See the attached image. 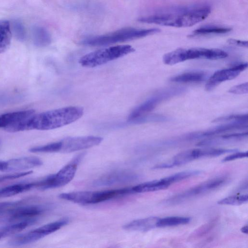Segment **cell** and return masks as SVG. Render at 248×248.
Instances as JSON below:
<instances>
[{"mask_svg":"<svg viewBox=\"0 0 248 248\" xmlns=\"http://www.w3.org/2000/svg\"><path fill=\"white\" fill-rule=\"evenodd\" d=\"M211 11L210 5L204 3L166 8L139 18L138 21L165 26L187 27L205 19Z\"/></svg>","mask_w":248,"mask_h":248,"instance_id":"6da1fadb","label":"cell"},{"mask_svg":"<svg viewBox=\"0 0 248 248\" xmlns=\"http://www.w3.org/2000/svg\"><path fill=\"white\" fill-rule=\"evenodd\" d=\"M83 114V108L69 106L33 114L4 129L9 132L29 130H46L58 128L77 121Z\"/></svg>","mask_w":248,"mask_h":248,"instance_id":"7a4b0ae2","label":"cell"},{"mask_svg":"<svg viewBox=\"0 0 248 248\" xmlns=\"http://www.w3.org/2000/svg\"><path fill=\"white\" fill-rule=\"evenodd\" d=\"M158 28H124L105 34L85 38L81 44L90 46H101L132 40L160 32Z\"/></svg>","mask_w":248,"mask_h":248,"instance_id":"3957f363","label":"cell"},{"mask_svg":"<svg viewBox=\"0 0 248 248\" xmlns=\"http://www.w3.org/2000/svg\"><path fill=\"white\" fill-rule=\"evenodd\" d=\"M134 193L132 187L102 191H81L61 193L60 199L81 204H94Z\"/></svg>","mask_w":248,"mask_h":248,"instance_id":"277c9868","label":"cell"},{"mask_svg":"<svg viewBox=\"0 0 248 248\" xmlns=\"http://www.w3.org/2000/svg\"><path fill=\"white\" fill-rule=\"evenodd\" d=\"M227 56L228 54L225 51L217 48H180L165 54L163 60L165 64L173 65L188 60H218Z\"/></svg>","mask_w":248,"mask_h":248,"instance_id":"5b68a950","label":"cell"},{"mask_svg":"<svg viewBox=\"0 0 248 248\" xmlns=\"http://www.w3.org/2000/svg\"><path fill=\"white\" fill-rule=\"evenodd\" d=\"M135 51L130 45L110 46L90 52L83 56L79 63L84 67H94L121 58Z\"/></svg>","mask_w":248,"mask_h":248,"instance_id":"8992f818","label":"cell"},{"mask_svg":"<svg viewBox=\"0 0 248 248\" xmlns=\"http://www.w3.org/2000/svg\"><path fill=\"white\" fill-rule=\"evenodd\" d=\"M83 154L77 156L55 174L49 175L34 183V188L41 190L60 187L69 183L75 176L78 165Z\"/></svg>","mask_w":248,"mask_h":248,"instance_id":"52a82bcc","label":"cell"},{"mask_svg":"<svg viewBox=\"0 0 248 248\" xmlns=\"http://www.w3.org/2000/svg\"><path fill=\"white\" fill-rule=\"evenodd\" d=\"M226 180V178L222 177H217L209 180L171 197L164 201L163 203L165 205L179 204L191 198L212 191L220 187L224 184Z\"/></svg>","mask_w":248,"mask_h":248,"instance_id":"ba28073f","label":"cell"},{"mask_svg":"<svg viewBox=\"0 0 248 248\" xmlns=\"http://www.w3.org/2000/svg\"><path fill=\"white\" fill-rule=\"evenodd\" d=\"M103 138L94 136L72 137L60 141L59 152L71 153L88 149L99 144Z\"/></svg>","mask_w":248,"mask_h":248,"instance_id":"9c48e42d","label":"cell"},{"mask_svg":"<svg viewBox=\"0 0 248 248\" xmlns=\"http://www.w3.org/2000/svg\"><path fill=\"white\" fill-rule=\"evenodd\" d=\"M27 202L19 206L9 215L2 218V220L12 223L37 219L36 217L44 212V208L36 205L26 204Z\"/></svg>","mask_w":248,"mask_h":248,"instance_id":"30bf717a","label":"cell"},{"mask_svg":"<svg viewBox=\"0 0 248 248\" xmlns=\"http://www.w3.org/2000/svg\"><path fill=\"white\" fill-rule=\"evenodd\" d=\"M247 67V62L241 63L231 68L216 71L208 80L205 86L206 90L211 91L222 82L234 78Z\"/></svg>","mask_w":248,"mask_h":248,"instance_id":"8fae6325","label":"cell"},{"mask_svg":"<svg viewBox=\"0 0 248 248\" xmlns=\"http://www.w3.org/2000/svg\"><path fill=\"white\" fill-rule=\"evenodd\" d=\"M138 176L128 171H116L106 174L93 182L94 186H110L118 184L130 182L137 179Z\"/></svg>","mask_w":248,"mask_h":248,"instance_id":"7c38bea8","label":"cell"},{"mask_svg":"<svg viewBox=\"0 0 248 248\" xmlns=\"http://www.w3.org/2000/svg\"><path fill=\"white\" fill-rule=\"evenodd\" d=\"M201 157V149L188 150L178 154L170 161L155 166L153 169H166L179 166Z\"/></svg>","mask_w":248,"mask_h":248,"instance_id":"4fadbf2b","label":"cell"},{"mask_svg":"<svg viewBox=\"0 0 248 248\" xmlns=\"http://www.w3.org/2000/svg\"><path fill=\"white\" fill-rule=\"evenodd\" d=\"M167 95H168L166 94H158L148 99L134 109L129 114L128 121L134 122L144 117L145 115L153 110L159 102L166 98Z\"/></svg>","mask_w":248,"mask_h":248,"instance_id":"5bb4252c","label":"cell"},{"mask_svg":"<svg viewBox=\"0 0 248 248\" xmlns=\"http://www.w3.org/2000/svg\"><path fill=\"white\" fill-rule=\"evenodd\" d=\"M43 162L35 156H26L10 159L7 161L5 171L20 170L42 165Z\"/></svg>","mask_w":248,"mask_h":248,"instance_id":"9a60e30c","label":"cell"},{"mask_svg":"<svg viewBox=\"0 0 248 248\" xmlns=\"http://www.w3.org/2000/svg\"><path fill=\"white\" fill-rule=\"evenodd\" d=\"M159 219L157 217L138 219L127 223L123 228L131 231L147 232L157 227L156 224Z\"/></svg>","mask_w":248,"mask_h":248,"instance_id":"2e32d148","label":"cell"},{"mask_svg":"<svg viewBox=\"0 0 248 248\" xmlns=\"http://www.w3.org/2000/svg\"><path fill=\"white\" fill-rule=\"evenodd\" d=\"M248 120H237L229 124L217 126L201 134L200 136H210L215 134L233 130L243 129L248 128Z\"/></svg>","mask_w":248,"mask_h":248,"instance_id":"e0dca14e","label":"cell"},{"mask_svg":"<svg viewBox=\"0 0 248 248\" xmlns=\"http://www.w3.org/2000/svg\"><path fill=\"white\" fill-rule=\"evenodd\" d=\"M170 186L164 178H162L140 184L132 187V189L134 193L153 192L164 189Z\"/></svg>","mask_w":248,"mask_h":248,"instance_id":"ac0fdd59","label":"cell"},{"mask_svg":"<svg viewBox=\"0 0 248 248\" xmlns=\"http://www.w3.org/2000/svg\"><path fill=\"white\" fill-rule=\"evenodd\" d=\"M34 188V183H21L0 189V198L8 197L24 192Z\"/></svg>","mask_w":248,"mask_h":248,"instance_id":"d6986e66","label":"cell"},{"mask_svg":"<svg viewBox=\"0 0 248 248\" xmlns=\"http://www.w3.org/2000/svg\"><path fill=\"white\" fill-rule=\"evenodd\" d=\"M33 41L35 46L44 47L49 45L51 38L49 32L44 28L36 26L32 30Z\"/></svg>","mask_w":248,"mask_h":248,"instance_id":"ffe728a7","label":"cell"},{"mask_svg":"<svg viewBox=\"0 0 248 248\" xmlns=\"http://www.w3.org/2000/svg\"><path fill=\"white\" fill-rule=\"evenodd\" d=\"M11 38L10 23L6 20H0V53L8 47Z\"/></svg>","mask_w":248,"mask_h":248,"instance_id":"44dd1931","label":"cell"},{"mask_svg":"<svg viewBox=\"0 0 248 248\" xmlns=\"http://www.w3.org/2000/svg\"><path fill=\"white\" fill-rule=\"evenodd\" d=\"M191 220L189 217H169L159 218L157 222V227H167L184 225L188 223Z\"/></svg>","mask_w":248,"mask_h":248,"instance_id":"7402d4cb","label":"cell"},{"mask_svg":"<svg viewBox=\"0 0 248 248\" xmlns=\"http://www.w3.org/2000/svg\"><path fill=\"white\" fill-rule=\"evenodd\" d=\"M204 75L199 72H190L183 73L170 78V81L178 83L196 82L202 80Z\"/></svg>","mask_w":248,"mask_h":248,"instance_id":"603a6c76","label":"cell"},{"mask_svg":"<svg viewBox=\"0 0 248 248\" xmlns=\"http://www.w3.org/2000/svg\"><path fill=\"white\" fill-rule=\"evenodd\" d=\"M231 28L217 26H206L194 31L190 36L204 35L210 34H224L230 32Z\"/></svg>","mask_w":248,"mask_h":248,"instance_id":"cb8c5ba5","label":"cell"},{"mask_svg":"<svg viewBox=\"0 0 248 248\" xmlns=\"http://www.w3.org/2000/svg\"><path fill=\"white\" fill-rule=\"evenodd\" d=\"M217 220V218L215 217L202 225L189 235L188 239L190 241L196 240L207 234L216 226Z\"/></svg>","mask_w":248,"mask_h":248,"instance_id":"d4e9b609","label":"cell"},{"mask_svg":"<svg viewBox=\"0 0 248 248\" xmlns=\"http://www.w3.org/2000/svg\"><path fill=\"white\" fill-rule=\"evenodd\" d=\"M202 172L200 170H188L179 172L164 178L170 185L187 179L189 177L199 175Z\"/></svg>","mask_w":248,"mask_h":248,"instance_id":"484cf974","label":"cell"},{"mask_svg":"<svg viewBox=\"0 0 248 248\" xmlns=\"http://www.w3.org/2000/svg\"><path fill=\"white\" fill-rule=\"evenodd\" d=\"M27 202L24 199L15 202H0V217L3 218L13 212L16 208Z\"/></svg>","mask_w":248,"mask_h":248,"instance_id":"4316f807","label":"cell"},{"mask_svg":"<svg viewBox=\"0 0 248 248\" xmlns=\"http://www.w3.org/2000/svg\"><path fill=\"white\" fill-rule=\"evenodd\" d=\"M248 201V194H242L229 196L217 202L218 204L221 205H240L247 202Z\"/></svg>","mask_w":248,"mask_h":248,"instance_id":"83f0119b","label":"cell"},{"mask_svg":"<svg viewBox=\"0 0 248 248\" xmlns=\"http://www.w3.org/2000/svg\"><path fill=\"white\" fill-rule=\"evenodd\" d=\"M24 229L22 223H13L0 229V239L16 232H20Z\"/></svg>","mask_w":248,"mask_h":248,"instance_id":"f1b7e54d","label":"cell"},{"mask_svg":"<svg viewBox=\"0 0 248 248\" xmlns=\"http://www.w3.org/2000/svg\"><path fill=\"white\" fill-rule=\"evenodd\" d=\"M60 142L59 141L52 142L45 145L33 147L29 149L31 153H54L59 152Z\"/></svg>","mask_w":248,"mask_h":248,"instance_id":"f546056e","label":"cell"},{"mask_svg":"<svg viewBox=\"0 0 248 248\" xmlns=\"http://www.w3.org/2000/svg\"><path fill=\"white\" fill-rule=\"evenodd\" d=\"M13 29L16 37L19 41H23L26 37V32L23 24L16 20L13 24Z\"/></svg>","mask_w":248,"mask_h":248,"instance_id":"4dcf8cb0","label":"cell"},{"mask_svg":"<svg viewBox=\"0 0 248 248\" xmlns=\"http://www.w3.org/2000/svg\"><path fill=\"white\" fill-rule=\"evenodd\" d=\"M32 173V171L31 170L20 172H16L15 173L4 174V175H0V182L5 181L6 180H12L14 179L18 178L20 177H22L23 176H25L26 175L31 174Z\"/></svg>","mask_w":248,"mask_h":248,"instance_id":"1f68e13d","label":"cell"},{"mask_svg":"<svg viewBox=\"0 0 248 248\" xmlns=\"http://www.w3.org/2000/svg\"><path fill=\"white\" fill-rule=\"evenodd\" d=\"M231 120H248V115L247 114H235L231 115L229 116H225L223 117L218 118L215 119L214 122H227Z\"/></svg>","mask_w":248,"mask_h":248,"instance_id":"d6a6232c","label":"cell"},{"mask_svg":"<svg viewBox=\"0 0 248 248\" xmlns=\"http://www.w3.org/2000/svg\"><path fill=\"white\" fill-rule=\"evenodd\" d=\"M248 156V151L246 152H233L232 154L230 155L222 160V162H225L228 161H231L239 158H242L247 157Z\"/></svg>","mask_w":248,"mask_h":248,"instance_id":"836d02e7","label":"cell"},{"mask_svg":"<svg viewBox=\"0 0 248 248\" xmlns=\"http://www.w3.org/2000/svg\"><path fill=\"white\" fill-rule=\"evenodd\" d=\"M229 92L234 94H244L248 92V83H243L232 87Z\"/></svg>","mask_w":248,"mask_h":248,"instance_id":"e575fe53","label":"cell"},{"mask_svg":"<svg viewBox=\"0 0 248 248\" xmlns=\"http://www.w3.org/2000/svg\"><path fill=\"white\" fill-rule=\"evenodd\" d=\"M228 43L231 45L238 46L242 47H248V41H241L234 39H229L227 41Z\"/></svg>","mask_w":248,"mask_h":248,"instance_id":"d590c367","label":"cell"},{"mask_svg":"<svg viewBox=\"0 0 248 248\" xmlns=\"http://www.w3.org/2000/svg\"><path fill=\"white\" fill-rule=\"evenodd\" d=\"M7 168V161H0V171H5Z\"/></svg>","mask_w":248,"mask_h":248,"instance_id":"8d00e7d4","label":"cell"},{"mask_svg":"<svg viewBox=\"0 0 248 248\" xmlns=\"http://www.w3.org/2000/svg\"><path fill=\"white\" fill-rule=\"evenodd\" d=\"M241 231L242 232H243L244 233L248 234V226L246 225V226H244V227H243L241 229Z\"/></svg>","mask_w":248,"mask_h":248,"instance_id":"74e56055","label":"cell"},{"mask_svg":"<svg viewBox=\"0 0 248 248\" xmlns=\"http://www.w3.org/2000/svg\"></svg>","mask_w":248,"mask_h":248,"instance_id":"f35d334b","label":"cell"}]
</instances>
